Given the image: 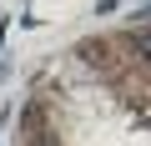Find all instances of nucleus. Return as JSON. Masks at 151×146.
Masks as SVG:
<instances>
[{"label": "nucleus", "mask_w": 151, "mask_h": 146, "mask_svg": "<svg viewBox=\"0 0 151 146\" xmlns=\"http://www.w3.org/2000/svg\"><path fill=\"white\" fill-rule=\"evenodd\" d=\"M106 55H111V45H106V40H81V60H91V65H106Z\"/></svg>", "instance_id": "1"}, {"label": "nucleus", "mask_w": 151, "mask_h": 146, "mask_svg": "<svg viewBox=\"0 0 151 146\" xmlns=\"http://www.w3.org/2000/svg\"><path fill=\"white\" fill-rule=\"evenodd\" d=\"M131 45H136V55H141V60H146V65H151V30H141V35H136V40H131Z\"/></svg>", "instance_id": "2"}, {"label": "nucleus", "mask_w": 151, "mask_h": 146, "mask_svg": "<svg viewBox=\"0 0 151 146\" xmlns=\"http://www.w3.org/2000/svg\"><path fill=\"white\" fill-rule=\"evenodd\" d=\"M141 10H151V0H141Z\"/></svg>", "instance_id": "3"}, {"label": "nucleus", "mask_w": 151, "mask_h": 146, "mask_svg": "<svg viewBox=\"0 0 151 146\" xmlns=\"http://www.w3.org/2000/svg\"><path fill=\"white\" fill-rule=\"evenodd\" d=\"M0 81H5V65H0Z\"/></svg>", "instance_id": "4"}]
</instances>
